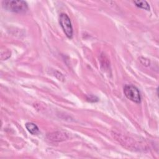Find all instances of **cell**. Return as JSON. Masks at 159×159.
<instances>
[{"label": "cell", "instance_id": "obj_2", "mask_svg": "<svg viewBox=\"0 0 159 159\" xmlns=\"http://www.w3.org/2000/svg\"><path fill=\"white\" fill-rule=\"evenodd\" d=\"M124 93L129 100L135 102H141V96L139 90L137 87L131 84H126L124 88Z\"/></svg>", "mask_w": 159, "mask_h": 159}, {"label": "cell", "instance_id": "obj_5", "mask_svg": "<svg viewBox=\"0 0 159 159\" xmlns=\"http://www.w3.org/2000/svg\"><path fill=\"white\" fill-rule=\"evenodd\" d=\"M26 129L32 135H37L39 133V129L37 125L32 122H27L25 124Z\"/></svg>", "mask_w": 159, "mask_h": 159}, {"label": "cell", "instance_id": "obj_7", "mask_svg": "<svg viewBox=\"0 0 159 159\" xmlns=\"http://www.w3.org/2000/svg\"><path fill=\"white\" fill-rule=\"evenodd\" d=\"M86 99H87L88 101H89V102H96V101H98V98L96 96H94V95H93V94L87 95V96H86Z\"/></svg>", "mask_w": 159, "mask_h": 159}, {"label": "cell", "instance_id": "obj_1", "mask_svg": "<svg viewBox=\"0 0 159 159\" xmlns=\"http://www.w3.org/2000/svg\"><path fill=\"white\" fill-rule=\"evenodd\" d=\"M2 6L4 9L16 13H24L28 9L27 4L24 1H4Z\"/></svg>", "mask_w": 159, "mask_h": 159}, {"label": "cell", "instance_id": "obj_6", "mask_svg": "<svg viewBox=\"0 0 159 159\" xmlns=\"http://www.w3.org/2000/svg\"><path fill=\"white\" fill-rule=\"evenodd\" d=\"M134 3L138 7L144 9L147 11H150V6L146 1H134Z\"/></svg>", "mask_w": 159, "mask_h": 159}, {"label": "cell", "instance_id": "obj_4", "mask_svg": "<svg viewBox=\"0 0 159 159\" xmlns=\"http://www.w3.org/2000/svg\"><path fill=\"white\" fill-rule=\"evenodd\" d=\"M47 139L52 142H61L66 140L68 138V135L61 131H56L48 134L47 135Z\"/></svg>", "mask_w": 159, "mask_h": 159}, {"label": "cell", "instance_id": "obj_3", "mask_svg": "<svg viewBox=\"0 0 159 159\" xmlns=\"http://www.w3.org/2000/svg\"><path fill=\"white\" fill-rule=\"evenodd\" d=\"M60 24L66 36L68 39H72L73 37V27L71 25V20L69 17L65 13H61L60 15L59 18Z\"/></svg>", "mask_w": 159, "mask_h": 159}]
</instances>
